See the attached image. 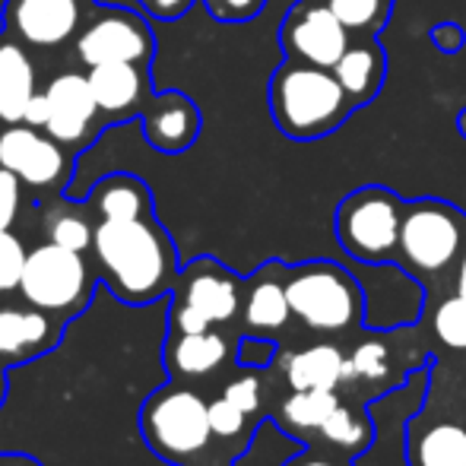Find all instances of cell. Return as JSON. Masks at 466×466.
Wrapping results in <instances>:
<instances>
[{
  "label": "cell",
  "mask_w": 466,
  "mask_h": 466,
  "mask_svg": "<svg viewBox=\"0 0 466 466\" xmlns=\"http://www.w3.org/2000/svg\"><path fill=\"white\" fill-rule=\"evenodd\" d=\"M454 124H457V134H461L463 140H466V108H461V111H457Z\"/></svg>",
  "instance_id": "obj_41"
},
{
  "label": "cell",
  "mask_w": 466,
  "mask_h": 466,
  "mask_svg": "<svg viewBox=\"0 0 466 466\" xmlns=\"http://www.w3.org/2000/svg\"><path fill=\"white\" fill-rule=\"evenodd\" d=\"M251 419L254 416H248L228 397H216L209 403V429H213V438H219V441H251L254 431H258V425Z\"/></svg>",
  "instance_id": "obj_28"
},
{
  "label": "cell",
  "mask_w": 466,
  "mask_h": 466,
  "mask_svg": "<svg viewBox=\"0 0 466 466\" xmlns=\"http://www.w3.org/2000/svg\"><path fill=\"white\" fill-rule=\"evenodd\" d=\"M286 295L292 318H299L308 330L346 333L365 318L362 286L333 260L286 267Z\"/></svg>",
  "instance_id": "obj_5"
},
{
  "label": "cell",
  "mask_w": 466,
  "mask_h": 466,
  "mask_svg": "<svg viewBox=\"0 0 466 466\" xmlns=\"http://www.w3.org/2000/svg\"><path fill=\"white\" fill-rule=\"evenodd\" d=\"M292 318L286 295V264L267 260L251 279H245V305H241V320L245 333L254 337H273Z\"/></svg>",
  "instance_id": "obj_18"
},
{
  "label": "cell",
  "mask_w": 466,
  "mask_h": 466,
  "mask_svg": "<svg viewBox=\"0 0 466 466\" xmlns=\"http://www.w3.org/2000/svg\"><path fill=\"white\" fill-rule=\"evenodd\" d=\"M19 207H23V181L6 168H0V232H10Z\"/></svg>",
  "instance_id": "obj_35"
},
{
  "label": "cell",
  "mask_w": 466,
  "mask_h": 466,
  "mask_svg": "<svg viewBox=\"0 0 466 466\" xmlns=\"http://www.w3.org/2000/svg\"><path fill=\"white\" fill-rule=\"evenodd\" d=\"M153 64H98L86 70L89 89L96 96L105 127L117 121H134L153 98Z\"/></svg>",
  "instance_id": "obj_14"
},
{
  "label": "cell",
  "mask_w": 466,
  "mask_h": 466,
  "mask_svg": "<svg viewBox=\"0 0 466 466\" xmlns=\"http://www.w3.org/2000/svg\"><path fill=\"white\" fill-rule=\"evenodd\" d=\"M83 200L93 209L96 219H134V216L156 213L153 190L130 172H111L98 178Z\"/></svg>",
  "instance_id": "obj_21"
},
{
  "label": "cell",
  "mask_w": 466,
  "mask_h": 466,
  "mask_svg": "<svg viewBox=\"0 0 466 466\" xmlns=\"http://www.w3.org/2000/svg\"><path fill=\"white\" fill-rule=\"evenodd\" d=\"M89 260L98 282L124 305H153L175 289L181 273L178 251L156 213L134 219H96Z\"/></svg>",
  "instance_id": "obj_1"
},
{
  "label": "cell",
  "mask_w": 466,
  "mask_h": 466,
  "mask_svg": "<svg viewBox=\"0 0 466 466\" xmlns=\"http://www.w3.org/2000/svg\"><path fill=\"white\" fill-rule=\"evenodd\" d=\"M410 466H466V431L454 422H438L406 451Z\"/></svg>",
  "instance_id": "obj_24"
},
{
  "label": "cell",
  "mask_w": 466,
  "mask_h": 466,
  "mask_svg": "<svg viewBox=\"0 0 466 466\" xmlns=\"http://www.w3.org/2000/svg\"><path fill=\"white\" fill-rule=\"evenodd\" d=\"M45 96H48V121H45V130L57 143L80 153V149H86L102 134L105 121L98 115V105L93 89H89L86 74H74V70L57 74L45 86Z\"/></svg>",
  "instance_id": "obj_13"
},
{
  "label": "cell",
  "mask_w": 466,
  "mask_h": 466,
  "mask_svg": "<svg viewBox=\"0 0 466 466\" xmlns=\"http://www.w3.org/2000/svg\"><path fill=\"white\" fill-rule=\"evenodd\" d=\"M463 241L466 216L454 203L438 197L406 200L397 251L406 273H444L454 260H461Z\"/></svg>",
  "instance_id": "obj_7"
},
{
  "label": "cell",
  "mask_w": 466,
  "mask_h": 466,
  "mask_svg": "<svg viewBox=\"0 0 466 466\" xmlns=\"http://www.w3.org/2000/svg\"><path fill=\"white\" fill-rule=\"evenodd\" d=\"M235 362H238L241 369H258V371L270 369V365L277 362V343H273V337H254V333H248L238 343Z\"/></svg>",
  "instance_id": "obj_32"
},
{
  "label": "cell",
  "mask_w": 466,
  "mask_h": 466,
  "mask_svg": "<svg viewBox=\"0 0 466 466\" xmlns=\"http://www.w3.org/2000/svg\"><path fill=\"white\" fill-rule=\"evenodd\" d=\"M172 301L200 311L213 327L232 324L245 305V279L235 277L216 258H197L181 267L178 282L172 289Z\"/></svg>",
  "instance_id": "obj_12"
},
{
  "label": "cell",
  "mask_w": 466,
  "mask_h": 466,
  "mask_svg": "<svg viewBox=\"0 0 466 466\" xmlns=\"http://www.w3.org/2000/svg\"><path fill=\"white\" fill-rule=\"evenodd\" d=\"M267 98L277 130L299 143H314L337 134L359 111L333 70L295 57H282V64L273 70Z\"/></svg>",
  "instance_id": "obj_2"
},
{
  "label": "cell",
  "mask_w": 466,
  "mask_h": 466,
  "mask_svg": "<svg viewBox=\"0 0 466 466\" xmlns=\"http://www.w3.org/2000/svg\"><path fill=\"white\" fill-rule=\"evenodd\" d=\"M339 406L337 390H292L289 400H282L277 410L279 429L289 435H305V431H320V425L330 419V412Z\"/></svg>",
  "instance_id": "obj_25"
},
{
  "label": "cell",
  "mask_w": 466,
  "mask_h": 466,
  "mask_svg": "<svg viewBox=\"0 0 466 466\" xmlns=\"http://www.w3.org/2000/svg\"><path fill=\"white\" fill-rule=\"evenodd\" d=\"M286 384L292 390H337L350 380V359L330 343H314L286 359Z\"/></svg>",
  "instance_id": "obj_22"
},
{
  "label": "cell",
  "mask_w": 466,
  "mask_h": 466,
  "mask_svg": "<svg viewBox=\"0 0 466 466\" xmlns=\"http://www.w3.org/2000/svg\"><path fill=\"white\" fill-rule=\"evenodd\" d=\"M134 4H140V0H134Z\"/></svg>",
  "instance_id": "obj_43"
},
{
  "label": "cell",
  "mask_w": 466,
  "mask_h": 466,
  "mask_svg": "<svg viewBox=\"0 0 466 466\" xmlns=\"http://www.w3.org/2000/svg\"><path fill=\"white\" fill-rule=\"evenodd\" d=\"M222 397H228L235 406H241L248 416H258L260 403H264V384H260L258 369H245L241 374H235L226 384V390H222Z\"/></svg>",
  "instance_id": "obj_31"
},
{
  "label": "cell",
  "mask_w": 466,
  "mask_h": 466,
  "mask_svg": "<svg viewBox=\"0 0 466 466\" xmlns=\"http://www.w3.org/2000/svg\"><path fill=\"white\" fill-rule=\"evenodd\" d=\"M96 235V216L86 200H57L45 209V241H55L70 251L89 254Z\"/></svg>",
  "instance_id": "obj_23"
},
{
  "label": "cell",
  "mask_w": 466,
  "mask_h": 466,
  "mask_svg": "<svg viewBox=\"0 0 466 466\" xmlns=\"http://www.w3.org/2000/svg\"><path fill=\"white\" fill-rule=\"evenodd\" d=\"M352 32L337 19L327 0H295L279 23V48L286 57L333 70L346 55Z\"/></svg>",
  "instance_id": "obj_10"
},
{
  "label": "cell",
  "mask_w": 466,
  "mask_h": 466,
  "mask_svg": "<svg viewBox=\"0 0 466 466\" xmlns=\"http://www.w3.org/2000/svg\"><path fill=\"white\" fill-rule=\"evenodd\" d=\"M45 121H48V96H45V89H38L35 98L29 102V108H25V121L23 124H32V127L45 130Z\"/></svg>",
  "instance_id": "obj_38"
},
{
  "label": "cell",
  "mask_w": 466,
  "mask_h": 466,
  "mask_svg": "<svg viewBox=\"0 0 466 466\" xmlns=\"http://www.w3.org/2000/svg\"><path fill=\"white\" fill-rule=\"evenodd\" d=\"M4 400H6V371L0 369V406H4Z\"/></svg>",
  "instance_id": "obj_42"
},
{
  "label": "cell",
  "mask_w": 466,
  "mask_h": 466,
  "mask_svg": "<svg viewBox=\"0 0 466 466\" xmlns=\"http://www.w3.org/2000/svg\"><path fill=\"white\" fill-rule=\"evenodd\" d=\"M238 352V346L232 350V339L226 333L203 330V333H166V346H162V362L172 380L190 384V380L213 378L216 371H222L232 356Z\"/></svg>",
  "instance_id": "obj_17"
},
{
  "label": "cell",
  "mask_w": 466,
  "mask_h": 466,
  "mask_svg": "<svg viewBox=\"0 0 466 466\" xmlns=\"http://www.w3.org/2000/svg\"><path fill=\"white\" fill-rule=\"evenodd\" d=\"M0 168L16 175L23 187L55 197L74 181L76 153L57 143L48 130L13 124L0 130Z\"/></svg>",
  "instance_id": "obj_8"
},
{
  "label": "cell",
  "mask_w": 466,
  "mask_h": 466,
  "mask_svg": "<svg viewBox=\"0 0 466 466\" xmlns=\"http://www.w3.org/2000/svg\"><path fill=\"white\" fill-rule=\"evenodd\" d=\"M333 76L346 96L356 102V108H369L374 98L380 96L387 80V55L380 48L378 35H356L346 48V55L337 61Z\"/></svg>",
  "instance_id": "obj_20"
},
{
  "label": "cell",
  "mask_w": 466,
  "mask_h": 466,
  "mask_svg": "<svg viewBox=\"0 0 466 466\" xmlns=\"http://www.w3.org/2000/svg\"><path fill=\"white\" fill-rule=\"evenodd\" d=\"M435 337L451 350H466V295L454 292L435 311Z\"/></svg>",
  "instance_id": "obj_29"
},
{
  "label": "cell",
  "mask_w": 466,
  "mask_h": 466,
  "mask_svg": "<svg viewBox=\"0 0 466 466\" xmlns=\"http://www.w3.org/2000/svg\"><path fill=\"white\" fill-rule=\"evenodd\" d=\"M64 324L51 314L23 305H0V369L42 359L61 343Z\"/></svg>",
  "instance_id": "obj_16"
},
{
  "label": "cell",
  "mask_w": 466,
  "mask_h": 466,
  "mask_svg": "<svg viewBox=\"0 0 466 466\" xmlns=\"http://www.w3.org/2000/svg\"><path fill=\"white\" fill-rule=\"evenodd\" d=\"M282 466H350V463L333 461V457H324V454H318V451H305V448H301L299 454H292Z\"/></svg>",
  "instance_id": "obj_37"
},
{
  "label": "cell",
  "mask_w": 466,
  "mask_h": 466,
  "mask_svg": "<svg viewBox=\"0 0 466 466\" xmlns=\"http://www.w3.org/2000/svg\"><path fill=\"white\" fill-rule=\"evenodd\" d=\"M216 23H248L267 6V0H203Z\"/></svg>",
  "instance_id": "obj_33"
},
{
  "label": "cell",
  "mask_w": 466,
  "mask_h": 466,
  "mask_svg": "<svg viewBox=\"0 0 466 466\" xmlns=\"http://www.w3.org/2000/svg\"><path fill=\"white\" fill-rule=\"evenodd\" d=\"M140 435L156 457L175 466H194L207 457L213 429H209V403L181 380L156 387L140 406Z\"/></svg>",
  "instance_id": "obj_3"
},
{
  "label": "cell",
  "mask_w": 466,
  "mask_h": 466,
  "mask_svg": "<svg viewBox=\"0 0 466 466\" xmlns=\"http://www.w3.org/2000/svg\"><path fill=\"white\" fill-rule=\"evenodd\" d=\"M429 38H431V45H435L438 51H444V55H457V51L466 45V32L454 23V19H444V23L431 25Z\"/></svg>",
  "instance_id": "obj_36"
},
{
  "label": "cell",
  "mask_w": 466,
  "mask_h": 466,
  "mask_svg": "<svg viewBox=\"0 0 466 466\" xmlns=\"http://www.w3.org/2000/svg\"><path fill=\"white\" fill-rule=\"evenodd\" d=\"M74 51L86 70L98 64H153L156 35L143 13L96 6L76 35Z\"/></svg>",
  "instance_id": "obj_9"
},
{
  "label": "cell",
  "mask_w": 466,
  "mask_h": 466,
  "mask_svg": "<svg viewBox=\"0 0 466 466\" xmlns=\"http://www.w3.org/2000/svg\"><path fill=\"white\" fill-rule=\"evenodd\" d=\"M38 93V70L23 42L0 32V130L25 121V108Z\"/></svg>",
  "instance_id": "obj_19"
},
{
  "label": "cell",
  "mask_w": 466,
  "mask_h": 466,
  "mask_svg": "<svg viewBox=\"0 0 466 466\" xmlns=\"http://www.w3.org/2000/svg\"><path fill=\"white\" fill-rule=\"evenodd\" d=\"M0 466H42V463L25 454H0Z\"/></svg>",
  "instance_id": "obj_39"
},
{
  "label": "cell",
  "mask_w": 466,
  "mask_h": 466,
  "mask_svg": "<svg viewBox=\"0 0 466 466\" xmlns=\"http://www.w3.org/2000/svg\"><path fill=\"white\" fill-rule=\"evenodd\" d=\"M96 6L93 0H4V32L25 48H61L76 42Z\"/></svg>",
  "instance_id": "obj_11"
},
{
  "label": "cell",
  "mask_w": 466,
  "mask_h": 466,
  "mask_svg": "<svg viewBox=\"0 0 466 466\" xmlns=\"http://www.w3.org/2000/svg\"><path fill=\"white\" fill-rule=\"evenodd\" d=\"M96 286L98 277L89 254L70 251L55 241H42L25 254L16 292L32 308L51 314L61 324H70L89 308Z\"/></svg>",
  "instance_id": "obj_4"
},
{
  "label": "cell",
  "mask_w": 466,
  "mask_h": 466,
  "mask_svg": "<svg viewBox=\"0 0 466 466\" xmlns=\"http://www.w3.org/2000/svg\"><path fill=\"white\" fill-rule=\"evenodd\" d=\"M350 362H352V369H356V378L378 380V378H384L387 365H390V356H387V350L380 343H362V346H356Z\"/></svg>",
  "instance_id": "obj_34"
},
{
  "label": "cell",
  "mask_w": 466,
  "mask_h": 466,
  "mask_svg": "<svg viewBox=\"0 0 466 466\" xmlns=\"http://www.w3.org/2000/svg\"><path fill=\"white\" fill-rule=\"evenodd\" d=\"M352 35H380L393 13V0H327Z\"/></svg>",
  "instance_id": "obj_27"
},
{
  "label": "cell",
  "mask_w": 466,
  "mask_h": 466,
  "mask_svg": "<svg viewBox=\"0 0 466 466\" xmlns=\"http://www.w3.org/2000/svg\"><path fill=\"white\" fill-rule=\"evenodd\" d=\"M457 292L466 295V241H463V251H461V267H457Z\"/></svg>",
  "instance_id": "obj_40"
},
{
  "label": "cell",
  "mask_w": 466,
  "mask_h": 466,
  "mask_svg": "<svg viewBox=\"0 0 466 466\" xmlns=\"http://www.w3.org/2000/svg\"><path fill=\"white\" fill-rule=\"evenodd\" d=\"M403 207L406 200H400L384 185H365L346 194L333 216V232H337L339 248L352 260L369 267L397 260Z\"/></svg>",
  "instance_id": "obj_6"
},
{
  "label": "cell",
  "mask_w": 466,
  "mask_h": 466,
  "mask_svg": "<svg viewBox=\"0 0 466 466\" xmlns=\"http://www.w3.org/2000/svg\"><path fill=\"white\" fill-rule=\"evenodd\" d=\"M140 121V134L156 153L162 156H178L190 149L200 137L203 115L197 102L181 89H166V93H153L147 102Z\"/></svg>",
  "instance_id": "obj_15"
},
{
  "label": "cell",
  "mask_w": 466,
  "mask_h": 466,
  "mask_svg": "<svg viewBox=\"0 0 466 466\" xmlns=\"http://www.w3.org/2000/svg\"><path fill=\"white\" fill-rule=\"evenodd\" d=\"M330 448H343L350 454H362V451L371 448L374 441V425L369 416H359L356 410H350L346 403H339L337 410L330 412L324 425L318 431Z\"/></svg>",
  "instance_id": "obj_26"
},
{
  "label": "cell",
  "mask_w": 466,
  "mask_h": 466,
  "mask_svg": "<svg viewBox=\"0 0 466 466\" xmlns=\"http://www.w3.org/2000/svg\"><path fill=\"white\" fill-rule=\"evenodd\" d=\"M25 245L13 232H0V295L16 292L25 264Z\"/></svg>",
  "instance_id": "obj_30"
}]
</instances>
